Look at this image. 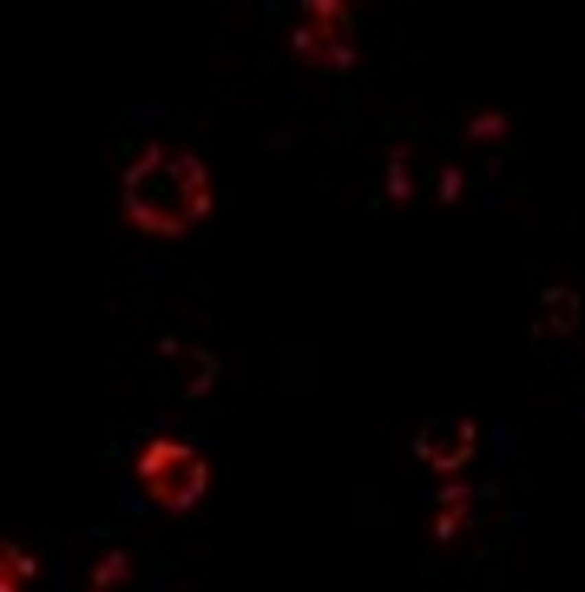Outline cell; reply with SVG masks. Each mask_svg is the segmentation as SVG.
I'll use <instances>...</instances> for the list:
<instances>
[{"label": "cell", "mask_w": 585, "mask_h": 592, "mask_svg": "<svg viewBox=\"0 0 585 592\" xmlns=\"http://www.w3.org/2000/svg\"><path fill=\"white\" fill-rule=\"evenodd\" d=\"M91 582H93V589L106 590V591H108L112 586L117 584V579L115 577V574L102 560L98 562L91 570Z\"/></svg>", "instance_id": "10"}, {"label": "cell", "mask_w": 585, "mask_h": 592, "mask_svg": "<svg viewBox=\"0 0 585 592\" xmlns=\"http://www.w3.org/2000/svg\"><path fill=\"white\" fill-rule=\"evenodd\" d=\"M457 521H458L457 517L454 516L451 512L450 514L448 512L439 514L435 518V523H434V531H435L437 538L442 542H447L448 540H451L452 536L455 534Z\"/></svg>", "instance_id": "11"}, {"label": "cell", "mask_w": 585, "mask_h": 592, "mask_svg": "<svg viewBox=\"0 0 585 592\" xmlns=\"http://www.w3.org/2000/svg\"><path fill=\"white\" fill-rule=\"evenodd\" d=\"M508 118L494 109H487L472 118L466 127V138L471 142L501 140L509 133Z\"/></svg>", "instance_id": "3"}, {"label": "cell", "mask_w": 585, "mask_h": 592, "mask_svg": "<svg viewBox=\"0 0 585 592\" xmlns=\"http://www.w3.org/2000/svg\"><path fill=\"white\" fill-rule=\"evenodd\" d=\"M310 10L313 11V14L317 16L321 21H332L336 16L339 15L341 10L345 7L341 1H312V4L309 6Z\"/></svg>", "instance_id": "12"}, {"label": "cell", "mask_w": 585, "mask_h": 592, "mask_svg": "<svg viewBox=\"0 0 585 592\" xmlns=\"http://www.w3.org/2000/svg\"><path fill=\"white\" fill-rule=\"evenodd\" d=\"M20 579L12 573L11 567L5 563L0 566V592H23Z\"/></svg>", "instance_id": "13"}, {"label": "cell", "mask_w": 585, "mask_h": 592, "mask_svg": "<svg viewBox=\"0 0 585 592\" xmlns=\"http://www.w3.org/2000/svg\"><path fill=\"white\" fill-rule=\"evenodd\" d=\"M326 61L337 69H350L358 60V53L353 46L333 44L323 56Z\"/></svg>", "instance_id": "9"}, {"label": "cell", "mask_w": 585, "mask_h": 592, "mask_svg": "<svg viewBox=\"0 0 585 592\" xmlns=\"http://www.w3.org/2000/svg\"><path fill=\"white\" fill-rule=\"evenodd\" d=\"M1 563H5L7 566H10L11 570H12V573L20 580H23V579L32 580V579L38 577L40 570H41L40 561L37 560V557L33 553H24L23 551L16 558L15 561H12L11 563L1 561Z\"/></svg>", "instance_id": "7"}, {"label": "cell", "mask_w": 585, "mask_h": 592, "mask_svg": "<svg viewBox=\"0 0 585 592\" xmlns=\"http://www.w3.org/2000/svg\"><path fill=\"white\" fill-rule=\"evenodd\" d=\"M102 561L104 562L108 567L112 570V573L117 579V583L126 582L128 579H130L132 577L130 561H129L126 553L123 550H120V549L109 550L103 556Z\"/></svg>", "instance_id": "6"}, {"label": "cell", "mask_w": 585, "mask_h": 592, "mask_svg": "<svg viewBox=\"0 0 585 592\" xmlns=\"http://www.w3.org/2000/svg\"><path fill=\"white\" fill-rule=\"evenodd\" d=\"M291 45L297 54L313 57L317 52L314 32L306 25L296 27L291 33Z\"/></svg>", "instance_id": "8"}, {"label": "cell", "mask_w": 585, "mask_h": 592, "mask_svg": "<svg viewBox=\"0 0 585 592\" xmlns=\"http://www.w3.org/2000/svg\"><path fill=\"white\" fill-rule=\"evenodd\" d=\"M387 193L398 203L405 204L413 195V184L408 177L404 162H389L387 168Z\"/></svg>", "instance_id": "4"}, {"label": "cell", "mask_w": 585, "mask_h": 592, "mask_svg": "<svg viewBox=\"0 0 585 592\" xmlns=\"http://www.w3.org/2000/svg\"><path fill=\"white\" fill-rule=\"evenodd\" d=\"M146 492L172 514L191 511L207 492L211 468L199 452L182 441L157 437L136 461Z\"/></svg>", "instance_id": "2"}, {"label": "cell", "mask_w": 585, "mask_h": 592, "mask_svg": "<svg viewBox=\"0 0 585 592\" xmlns=\"http://www.w3.org/2000/svg\"><path fill=\"white\" fill-rule=\"evenodd\" d=\"M409 155V149L405 145H398L388 152L389 162H404Z\"/></svg>", "instance_id": "14"}, {"label": "cell", "mask_w": 585, "mask_h": 592, "mask_svg": "<svg viewBox=\"0 0 585 592\" xmlns=\"http://www.w3.org/2000/svg\"><path fill=\"white\" fill-rule=\"evenodd\" d=\"M464 187V175L462 168L454 164H446L441 170L438 203L450 206L457 203L462 197Z\"/></svg>", "instance_id": "5"}, {"label": "cell", "mask_w": 585, "mask_h": 592, "mask_svg": "<svg viewBox=\"0 0 585 592\" xmlns=\"http://www.w3.org/2000/svg\"><path fill=\"white\" fill-rule=\"evenodd\" d=\"M123 197H154L126 203L124 216L129 224L146 234L179 239L192 224L205 220L214 210L207 166L191 152L169 154L161 142L152 141L123 174Z\"/></svg>", "instance_id": "1"}, {"label": "cell", "mask_w": 585, "mask_h": 592, "mask_svg": "<svg viewBox=\"0 0 585 592\" xmlns=\"http://www.w3.org/2000/svg\"><path fill=\"white\" fill-rule=\"evenodd\" d=\"M90 592H108V591H106V590H98V589H93V591H90Z\"/></svg>", "instance_id": "15"}]
</instances>
